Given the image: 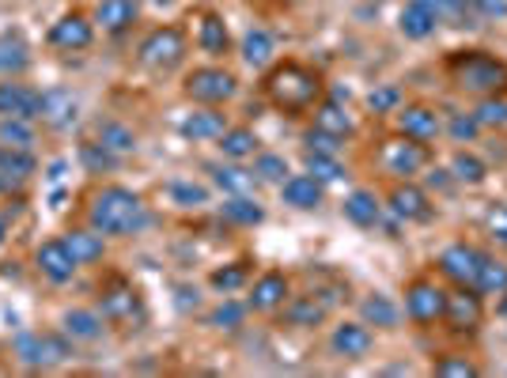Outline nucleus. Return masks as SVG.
I'll return each mask as SVG.
<instances>
[{
    "label": "nucleus",
    "mask_w": 507,
    "mask_h": 378,
    "mask_svg": "<svg viewBox=\"0 0 507 378\" xmlns=\"http://www.w3.org/2000/svg\"><path fill=\"white\" fill-rule=\"evenodd\" d=\"M91 227L98 235H137L148 227V205L125 186H107L91 200Z\"/></svg>",
    "instance_id": "f257e3e1"
},
{
    "label": "nucleus",
    "mask_w": 507,
    "mask_h": 378,
    "mask_svg": "<svg viewBox=\"0 0 507 378\" xmlns=\"http://www.w3.org/2000/svg\"><path fill=\"white\" fill-rule=\"evenodd\" d=\"M265 91L269 98L281 110H307L315 98H318V76L311 68H303L295 61L281 65V68H273L269 72V80H265Z\"/></svg>",
    "instance_id": "f03ea898"
},
{
    "label": "nucleus",
    "mask_w": 507,
    "mask_h": 378,
    "mask_svg": "<svg viewBox=\"0 0 507 378\" xmlns=\"http://www.w3.org/2000/svg\"><path fill=\"white\" fill-rule=\"evenodd\" d=\"M450 76L462 91H477V95H492L507 87V65H500L489 54H477V49L450 57Z\"/></svg>",
    "instance_id": "7ed1b4c3"
},
{
    "label": "nucleus",
    "mask_w": 507,
    "mask_h": 378,
    "mask_svg": "<svg viewBox=\"0 0 507 378\" xmlns=\"http://www.w3.org/2000/svg\"><path fill=\"white\" fill-rule=\"evenodd\" d=\"M16 352H19V360L27 367H42V371L61 367V363L72 360V344L65 337H57V333H23L16 341Z\"/></svg>",
    "instance_id": "20e7f679"
},
{
    "label": "nucleus",
    "mask_w": 507,
    "mask_h": 378,
    "mask_svg": "<svg viewBox=\"0 0 507 378\" xmlns=\"http://www.w3.org/2000/svg\"><path fill=\"white\" fill-rule=\"evenodd\" d=\"M235 91H239V84L227 68H193L186 76V95L193 98V103L216 107V103H227Z\"/></svg>",
    "instance_id": "39448f33"
},
{
    "label": "nucleus",
    "mask_w": 507,
    "mask_h": 378,
    "mask_svg": "<svg viewBox=\"0 0 507 378\" xmlns=\"http://www.w3.org/2000/svg\"><path fill=\"white\" fill-rule=\"evenodd\" d=\"M378 163H383L387 174H398V179H409V174L424 170L428 167V148L413 137H398V140H387L383 151H378Z\"/></svg>",
    "instance_id": "423d86ee"
},
{
    "label": "nucleus",
    "mask_w": 507,
    "mask_h": 378,
    "mask_svg": "<svg viewBox=\"0 0 507 378\" xmlns=\"http://www.w3.org/2000/svg\"><path fill=\"white\" fill-rule=\"evenodd\" d=\"M186 57V38L179 27H160V31H151L144 42H140V61L148 68H174Z\"/></svg>",
    "instance_id": "0eeeda50"
},
{
    "label": "nucleus",
    "mask_w": 507,
    "mask_h": 378,
    "mask_svg": "<svg viewBox=\"0 0 507 378\" xmlns=\"http://www.w3.org/2000/svg\"><path fill=\"white\" fill-rule=\"evenodd\" d=\"M443 311H447V291H443L440 284L417 281L409 291H405V314H409L413 322L432 325V322L443 318Z\"/></svg>",
    "instance_id": "6e6552de"
},
{
    "label": "nucleus",
    "mask_w": 507,
    "mask_h": 378,
    "mask_svg": "<svg viewBox=\"0 0 507 378\" xmlns=\"http://www.w3.org/2000/svg\"><path fill=\"white\" fill-rule=\"evenodd\" d=\"M76 117H80V103H76V95L68 87H49L42 91V110H38V121L49 125V129H72Z\"/></svg>",
    "instance_id": "1a4fd4ad"
},
{
    "label": "nucleus",
    "mask_w": 507,
    "mask_h": 378,
    "mask_svg": "<svg viewBox=\"0 0 507 378\" xmlns=\"http://www.w3.org/2000/svg\"><path fill=\"white\" fill-rule=\"evenodd\" d=\"M35 261H38V272L46 276V281H54V284H68V281H72V272L80 269V261L72 258V250L65 246V239H49V242H42V246H38V254H35Z\"/></svg>",
    "instance_id": "9d476101"
},
{
    "label": "nucleus",
    "mask_w": 507,
    "mask_h": 378,
    "mask_svg": "<svg viewBox=\"0 0 507 378\" xmlns=\"http://www.w3.org/2000/svg\"><path fill=\"white\" fill-rule=\"evenodd\" d=\"M440 269H443V276H450L454 284L473 288L477 284V269H481V250H473L466 242H454L440 254Z\"/></svg>",
    "instance_id": "9b49d317"
},
{
    "label": "nucleus",
    "mask_w": 507,
    "mask_h": 378,
    "mask_svg": "<svg viewBox=\"0 0 507 378\" xmlns=\"http://www.w3.org/2000/svg\"><path fill=\"white\" fill-rule=\"evenodd\" d=\"M42 110V91L27 84H0V117H23V121H38Z\"/></svg>",
    "instance_id": "f8f14e48"
},
{
    "label": "nucleus",
    "mask_w": 507,
    "mask_h": 378,
    "mask_svg": "<svg viewBox=\"0 0 507 378\" xmlns=\"http://www.w3.org/2000/svg\"><path fill=\"white\" fill-rule=\"evenodd\" d=\"M91 38H95V27L84 19V15H61L54 27H49V46H57V49H88L91 46Z\"/></svg>",
    "instance_id": "ddd939ff"
},
{
    "label": "nucleus",
    "mask_w": 507,
    "mask_h": 378,
    "mask_svg": "<svg viewBox=\"0 0 507 378\" xmlns=\"http://www.w3.org/2000/svg\"><path fill=\"white\" fill-rule=\"evenodd\" d=\"M329 344H334V352L341 360H364L371 352V330L367 322H345L334 330V337H329Z\"/></svg>",
    "instance_id": "4468645a"
},
{
    "label": "nucleus",
    "mask_w": 507,
    "mask_h": 378,
    "mask_svg": "<svg viewBox=\"0 0 507 378\" xmlns=\"http://www.w3.org/2000/svg\"><path fill=\"white\" fill-rule=\"evenodd\" d=\"M390 209H394V216L398 220H405V223H424V220H432V200H428V193L424 189H417V186H398L394 193H390Z\"/></svg>",
    "instance_id": "2eb2a0df"
},
{
    "label": "nucleus",
    "mask_w": 507,
    "mask_h": 378,
    "mask_svg": "<svg viewBox=\"0 0 507 378\" xmlns=\"http://www.w3.org/2000/svg\"><path fill=\"white\" fill-rule=\"evenodd\" d=\"M436 19H440V12H436L432 0H409V5L401 8L398 27H401V35H405V38L420 42V38H428V35L436 31Z\"/></svg>",
    "instance_id": "dca6fc26"
},
{
    "label": "nucleus",
    "mask_w": 507,
    "mask_h": 378,
    "mask_svg": "<svg viewBox=\"0 0 507 378\" xmlns=\"http://www.w3.org/2000/svg\"><path fill=\"white\" fill-rule=\"evenodd\" d=\"M443 318L450 322V330H473V325H481V299L473 295V288H459L447 295V311Z\"/></svg>",
    "instance_id": "f3484780"
},
{
    "label": "nucleus",
    "mask_w": 507,
    "mask_h": 378,
    "mask_svg": "<svg viewBox=\"0 0 507 378\" xmlns=\"http://www.w3.org/2000/svg\"><path fill=\"white\" fill-rule=\"evenodd\" d=\"M281 197H285V205H292L299 212H311L322 205V182L311 179V174H292V179L281 182Z\"/></svg>",
    "instance_id": "a211bd4d"
},
{
    "label": "nucleus",
    "mask_w": 507,
    "mask_h": 378,
    "mask_svg": "<svg viewBox=\"0 0 507 378\" xmlns=\"http://www.w3.org/2000/svg\"><path fill=\"white\" fill-rule=\"evenodd\" d=\"M398 129L405 137L428 144V140H436V133H440V117H436V110H428V107H405V110H398Z\"/></svg>",
    "instance_id": "6ab92c4d"
},
{
    "label": "nucleus",
    "mask_w": 507,
    "mask_h": 378,
    "mask_svg": "<svg viewBox=\"0 0 507 378\" xmlns=\"http://www.w3.org/2000/svg\"><path fill=\"white\" fill-rule=\"evenodd\" d=\"M31 68V46L27 38H23L19 31H8V35H0V76H19V72H27Z\"/></svg>",
    "instance_id": "aec40b11"
},
{
    "label": "nucleus",
    "mask_w": 507,
    "mask_h": 378,
    "mask_svg": "<svg viewBox=\"0 0 507 378\" xmlns=\"http://www.w3.org/2000/svg\"><path fill=\"white\" fill-rule=\"evenodd\" d=\"M137 15H140L137 0H103V5L95 8V23L110 35H118V31L129 27V23H137Z\"/></svg>",
    "instance_id": "412c9836"
},
{
    "label": "nucleus",
    "mask_w": 507,
    "mask_h": 378,
    "mask_svg": "<svg viewBox=\"0 0 507 378\" xmlns=\"http://www.w3.org/2000/svg\"><path fill=\"white\" fill-rule=\"evenodd\" d=\"M227 133V117L220 110H193L182 121V137L186 140H220Z\"/></svg>",
    "instance_id": "4be33fe9"
},
{
    "label": "nucleus",
    "mask_w": 507,
    "mask_h": 378,
    "mask_svg": "<svg viewBox=\"0 0 507 378\" xmlns=\"http://www.w3.org/2000/svg\"><path fill=\"white\" fill-rule=\"evenodd\" d=\"M285 295H288V281L281 272H265L258 284L250 291V311H276L285 307Z\"/></svg>",
    "instance_id": "5701e85b"
},
{
    "label": "nucleus",
    "mask_w": 507,
    "mask_h": 378,
    "mask_svg": "<svg viewBox=\"0 0 507 378\" xmlns=\"http://www.w3.org/2000/svg\"><path fill=\"white\" fill-rule=\"evenodd\" d=\"M38 170V159L31 156V148H12V144H0V179H31Z\"/></svg>",
    "instance_id": "b1692460"
},
{
    "label": "nucleus",
    "mask_w": 507,
    "mask_h": 378,
    "mask_svg": "<svg viewBox=\"0 0 507 378\" xmlns=\"http://www.w3.org/2000/svg\"><path fill=\"white\" fill-rule=\"evenodd\" d=\"M103 318L110 322H133L140 318V299L133 288H114L103 295Z\"/></svg>",
    "instance_id": "393cba45"
},
{
    "label": "nucleus",
    "mask_w": 507,
    "mask_h": 378,
    "mask_svg": "<svg viewBox=\"0 0 507 378\" xmlns=\"http://www.w3.org/2000/svg\"><path fill=\"white\" fill-rule=\"evenodd\" d=\"M223 220L227 223H239V227H258L265 220V209L250 193H239L232 200H223Z\"/></svg>",
    "instance_id": "a878e982"
},
{
    "label": "nucleus",
    "mask_w": 507,
    "mask_h": 378,
    "mask_svg": "<svg viewBox=\"0 0 507 378\" xmlns=\"http://www.w3.org/2000/svg\"><path fill=\"white\" fill-rule=\"evenodd\" d=\"M61 325H65V333L72 337V341H95L98 333H103V318H98L95 311H65V318H61Z\"/></svg>",
    "instance_id": "bb28decb"
},
{
    "label": "nucleus",
    "mask_w": 507,
    "mask_h": 378,
    "mask_svg": "<svg viewBox=\"0 0 507 378\" xmlns=\"http://www.w3.org/2000/svg\"><path fill=\"white\" fill-rule=\"evenodd\" d=\"M243 61L250 68H265L273 61V35L262 31V27H250L243 35Z\"/></svg>",
    "instance_id": "cd10ccee"
},
{
    "label": "nucleus",
    "mask_w": 507,
    "mask_h": 378,
    "mask_svg": "<svg viewBox=\"0 0 507 378\" xmlns=\"http://www.w3.org/2000/svg\"><path fill=\"white\" fill-rule=\"evenodd\" d=\"M98 144L110 148L114 156H133V151H137V133L129 129V125H121V121H103V125H98Z\"/></svg>",
    "instance_id": "c85d7f7f"
},
{
    "label": "nucleus",
    "mask_w": 507,
    "mask_h": 378,
    "mask_svg": "<svg viewBox=\"0 0 507 378\" xmlns=\"http://www.w3.org/2000/svg\"><path fill=\"white\" fill-rule=\"evenodd\" d=\"M378 200H375V193H367V189H357V193H348L345 197V216L357 223V227H375L378 223Z\"/></svg>",
    "instance_id": "c756f323"
},
{
    "label": "nucleus",
    "mask_w": 507,
    "mask_h": 378,
    "mask_svg": "<svg viewBox=\"0 0 507 378\" xmlns=\"http://www.w3.org/2000/svg\"><path fill=\"white\" fill-rule=\"evenodd\" d=\"M212 182H216L223 193L239 197V193H254V186H258V174H254V170H243V167H216V170H212Z\"/></svg>",
    "instance_id": "7c9ffc66"
},
{
    "label": "nucleus",
    "mask_w": 507,
    "mask_h": 378,
    "mask_svg": "<svg viewBox=\"0 0 507 378\" xmlns=\"http://www.w3.org/2000/svg\"><path fill=\"white\" fill-rule=\"evenodd\" d=\"M65 246L72 250V258L80 261V265H91V261H98L103 258V235H95V231H68L65 235Z\"/></svg>",
    "instance_id": "2f4dec72"
},
{
    "label": "nucleus",
    "mask_w": 507,
    "mask_h": 378,
    "mask_svg": "<svg viewBox=\"0 0 507 378\" xmlns=\"http://www.w3.org/2000/svg\"><path fill=\"white\" fill-rule=\"evenodd\" d=\"M360 314H364V322L367 325H378V330H394L398 325V307L387 299V295H367L364 302H360Z\"/></svg>",
    "instance_id": "473e14b6"
},
{
    "label": "nucleus",
    "mask_w": 507,
    "mask_h": 378,
    "mask_svg": "<svg viewBox=\"0 0 507 378\" xmlns=\"http://www.w3.org/2000/svg\"><path fill=\"white\" fill-rule=\"evenodd\" d=\"M477 291H485V295H503L507 291V265L489 258V254H481V269H477Z\"/></svg>",
    "instance_id": "72a5a7b5"
},
{
    "label": "nucleus",
    "mask_w": 507,
    "mask_h": 378,
    "mask_svg": "<svg viewBox=\"0 0 507 378\" xmlns=\"http://www.w3.org/2000/svg\"><path fill=\"white\" fill-rule=\"evenodd\" d=\"M326 302H318L315 295H307V299H295L292 307H288V322L292 325H299V330H315V325L326 318Z\"/></svg>",
    "instance_id": "f704fd0d"
},
{
    "label": "nucleus",
    "mask_w": 507,
    "mask_h": 378,
    "mask_svg": "<svg viewBox=\"0 0 507 378\" xmlns=\"http://www.w3.org/2000/svg\"><path fill=\"white\" fill-rule=\"evenodd\" d=\"M220 151L227 159H250L254 151H258V137H254L250 129H227L220 137Z\"/></svg>",
    "instance_id": "c9c22d12"
},
{
    "label": "nucleus",
    "mask_w": 507,
    "mask_h": 378,
    "mask_svg": "<svg viewBox=\"0 0 507 378\" xmlns=\"http://www.w3.org/2000/svg\"><path fill=\"white\" fill-rule=\"evenodd\" d=\"M450 174H454V182H466V186H481L485 182V163H481L473 151H459V156L450 159Z\"/></svg>",
    "instance_id": "e433bc0d"
},
{
    "label": "nucleus",
    "mask_w": 507,
    "mask_h": 378,
    "mask_svg": "<svg viewBox=\"0 0 507 378\" xmlns=\"http://www.w3.org/2000/svg\"><path fill=\"white\" fill-rule=\"evenodd\" d=\"M315 125L326 129V133H334V137H348L352 133V117L337 103H322L318 114H315Z\"/></svg>",
    "instance_id": "4c0bfd02"
},
{
    "label": "nucleus",
    "mask_w": 507,
    "mask_h": 378,
    "mask_svg": "<svg viewBox=\"0 0 507 378\" xmlns=\"http://www.w3.org/2000/svg\"><path fill=\"white\" fill-rule=\"evenodd\" d=\"M197 42H201V49H209V54H223V49H227V27H223V19L220 15H205V19H201Z\"/></svg>",
    "instance_id": "58836bf2"
},
{
    "label": "nucleus",
    "mask_w": 507,
    "mask_h": 378,
    "mask_svg": "<svg viewBox=\"0 0 507 378\" xmlns=\"http://www.w3.org/2000/svg\"><path fill=\"white\" fill-rule=\"evenodd\" d=\"M0 144H12V148H31V144H35V129H31V121H23V117H0Z\"/></svg>",
    "instance_id": "ea45409f"
},
{
    "label": "nucleus",
    "mask_w": 507,
    "mask_h": 378,
    "mask_svg": "<svg viewBox=\"0 0 507 378\" xmlns=\"http://www.w3.org/2000/svg\"><path fill=\"white\" fill-rule=\"evenodd\" d=\"M307 174L318 182H337L345 167L337 163V156H326V151H307Z\"/></svg>",
    "instance_id": "a19ab883"
},
{
    "label": "nucleus",
    "mask_w": 507,
    "mask_h": 378,
    "mask_svg": "<svg viewBox=\"0 0 507 378\" xmlns=\"http://www.w3.org/2000/svg\"><path fill=\"white\" fill-rule=\"evenodd\" d=\"M171 200H174V205H182V209H201V205H209V189L193 186V182H174L171 186Z\"/></svg>",
    "instance_id": "79ce46f5"
},
{
    "label": "nucleus",
    "mask_w": 507,
    "mask_h": 378,
    "mask_svg": "<svg viewBox=\"0 0 507 378\" xmlns=\"http://www.w3.org/2000/svg\"><path fill=\"white\" fill-rule=\"evenodd\" d=\"M80 159H84V167H88V170H95V174H98V170H114V167H118V156H114L110 148L98 144V140L80 148Z\"/></svg>",
    "instance_id": "37998d69"
},
{
    "label": "nucleus",
    "mask_w": 507,
    "mask_h": 378,
    "mask_svg": "<svg viewBox=\"0 0 507 378\" xmlns=\"http://www.w3.org/2000/svg\"><path fill=\"white\" fill-rule=\"evenodd\" d=\"M254 174H258V182H285V174H288V163L285 156H258L254 159Z\"/></svg>",
    "instance_id": "c03bdc74"
},
{
    "label": "nucleus",
    "mask_w": 507,
    "mask_h": 378,
    "mask_svg": "<svg viewBox=\"0 0 507 378\" xmlns=\"http://www.w3.org/2000/svg\"><path fill=\"white\" fill-rule=\"evenodd\" d=\"M243 284H246V265H227V269L212 272V288L216 291H235Z\"/></svg>",
    "instance_id": "a18cd8bd"
},
{
    "label": "nucleus",
    "mask_w": 507,
    "mask_h": 378,
    "mask_svg": "<svg viewBox=\"0 0 507 378\" xmlns=\"http://www.w3.org/2000/svg\"><path fill=\"white\" fill-rule=\"evenodd\" d=\"M473 117H477V125H507V103L503 98H485Z\"/></svg>",
    "instance_id": "49530a36"
},
{
    "label": "nucleus",
    "mask_w": 507,
    "mask_h": 378,
    "mask_svg": "<svg viewBox=\"0 0 507 378\" xmlns=\"http://www.w3.org/2000/svg\"><path fill=\"white\" fill-rule=\"evenodd\" d=\"M303 140H307V151H326V156H337V151H341V137L318 129V125H315V129L303 137Z\"/></svg>",
    "instance_id": "de8ad7c7"
},
{
    "label": "nucleus",
    "mask_w": 507,
    "mask_h": 378,
    "mask_svg": "<svg viewBox=\"0 0 507 378\" xmlns=\"http://www.w3.org/2000/svg\"><path fill=\"white\" fill-rule=\"evenodd\" d=\"M436 374H443V378H473L477 367L470 360H462V356H447V360L436 363Z\"/></svg>",
    "instance_id": "09e8293b"
},
{
    "label": "nucleus",
    "mask_w": 507,
    "mask_h": 378,
    "mask_svg": "<svg viewBox=\"0 0 507 378\" xmlns=\"http://www.w3.org/2000/svg\"><path fill=\"white\" fill-rule=\"evenodd\" d=\"M239 322H243V307H239V302H223V307L212 311V325H216V330H239Z\"/></svg>",
    "instance_id": "8fccbe9b"
},
{
    "label": "nucleus",
    "mask_w": 507,
    "mask_h": 378,
    "mask_svg": "<svg viewBox=\"0 0 507 378\" xmlns=\"http://www.w3.org/2000/svg\"><path fill=\"white\" fill-rule=\"evenodd\" d=\"M398 103H401V91H398V87H378V91L367 95V107H371L375 114H387V110H394Z\"/></svg>",
    "instance_id": "3c124183"
},
{
    "label": "nucleus",
    "mask_w": 507,
    "mask_h": 378,
    "mask_svg": "<svg viewBox=\"0 0 507 378\" xmlns=\"http://www.w3.org/2000/svg\"><path fill=\"white\" fill-rule=\"evenodd\" d=\"M477 129H481V125H477L473 114H454V117H450V137L459 140V144H462V140H473Z\"/></svg>",
    "instance_id": "603ef678"
},
{
    "label": "nucleus",
    "mask_w": 507,
    "mask_h": 378,
    "mask_svg": "<svg viewBox=\"0 0 507 378\" xmlns=\"http://www.w3.org/2000/svg\"><path fill=\"white\" fill-rule=\"evenodd\" d=\"M485 223H489V231H492V239L507 246V205H492V209L485 212Z\"/></svg>",
    "instance_id": "864d4df0"
},
{
    "label": "nucleus",
    "mask_w": 507,
    "mask_h": 378,
    "mask_svg": "<svg viewBox=\"0 0 507 378\" xmlns=\"http://www.w3.org/2000/svg\"><path fill=\"white\" fill-rule=\"evenodd\" d=\"M432 5H436V12H440V15H462L466 0H432Z\"/></svg>",
    "instance_id": "5fc2aeb1"
},
{
    "label": "nucleus",
    "mask_w": 507,
    "mask_h": 378,
    "mask_svg": "<svg viewBox=\"0 0 507 378\" xmlns=\"http://www.w3.org/2000/svg\"><path fill=\"white\" fill-rule=\"evenodd\" d=\"M477 5L485 8V12H492V15H503V12H507V8L500 5V0H477Z\"/></svg>",
    "instance_id": "6e6d98bb"
},
{
    "label": "nucleus",
    "mask_w": 507,
    "mask_h": 378,
    "mask_svg": "<svg viewBox=\"0 0 507 378\" xmlns=\"http://www.w3.org/2000/svg\"><path fill=\"white\" fill-rule=\"evenodd\" d=\"M5 239H8V223L0 220V246H5Z\"/></svg>",
    "instance_id": "4d7b16f0"
},
{
    "label": "nucleus",
    "mask_w": 507,
    "mask_h": 378,
    "mask_svg": "<svg viewBox=\"0 0 507 378\" xmlns=\"http://www.w3.org/2000/svg\"><path fill=\"white\" fill-rule=\"evenodd\" d=\"M500 314L507 318V291H503V299H500Z\"/></svg>",
    "instance_id": "13d9d810"
},
{
    "label": "nucleus",
    "mask_w": 507,
    "mask_h": 378,
    "mask_svg": "<svg viewBox=\"0 0 507 378\" xmlns=\"http://www.w3.org/2000/svg\"><path fill=\"white\" fill-rule=\"evenodd\" d=\"M151 5H163L167 8V5H174V0H151Z\"/></svg>",
    "instance_id": "bf43d9fd"
}]
</instances>
